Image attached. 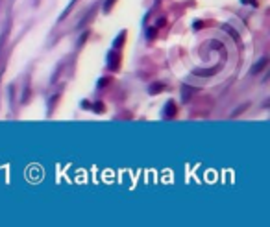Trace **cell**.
I'll return each instance as SVG.
<instances>
[{
  "label": "cell",
  "instance_id": "obj_1",
  "mask_svg": "<svg viewBox=\"0 0 270 227\" xmlns=\"http://www.w3.org/2000/svg\"><path fill=\"white\" fill-rule=\"evenodd\" d=\"M109 59H111V63H109V67H111L113 71H117V69H118L117 61L121 59V54H118V52H109Z\"/></svg>",
  "mask_w": 270,
  "mask_h": 227
},
{
  "label": "cell",
  "instance_id": "obj_2",
  "mask_svg": "<svg viewBox=\"0 0 270 227\" xmlns=\"http://www.w3.org/2000/svg\"><path fill=\"white\" fill-rule=\"evenodd\" d=\"M168 106H170V107H168V116H172L174 113H176V107H174V104H172V102H170Z\"/></svg>",
  "mask_w": 270,
  "mask_h": 227
}]
</instances>
